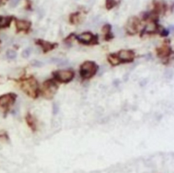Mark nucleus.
<instances>
[{
    "instance_id": "20e7f679",
    "label": "nucleus",
    "mask_w": 174,
    "mask_h": 173,
    "mask_svg": "<svg viewBox=\"0 0 174 173\" xmlns=\"http://www.w3.org/2000/svg\"><path fill=\"white\" fill-rule=\"evenodd\" d=\"M54 77L59 82L62 83H67L70 82L74 77L73 70H58L53 73Z\"/></svg>"
},
{
    "instance_id": "f3484780",
    "label": "nucleus",
    "mask_w": 174,
    "mask_h": 173,
    "mask_svg": "<svg viewBox=\"0 0 174 173\" xmlns=\"http://www.w3.org/2000/svg\"><path fill=\"white\" fill-rule=\"evenodd\" d=\"M115 0H106V2H105V6H106V8L108 9H112L113 7L115 5Z\"/></svg>"
},
{
    "instance_id": "0eeeda50",
    "label": "nucleus",
    "mask_w": 174,
    "mask_h": 173,
    "mask_svg": "<svg viewBox=\"0 0 174 173\" xmlns=\"http://www.w3.org/2000/svg\"><path fill=\"white\" fill-rule=\"evenodd\" d=\"M16 95L15 94H7L0 96V106L3 108H9L15 103Z\"/></svg>"
},
{
    "instance_id": "9b49d317",
    "label": "nucleus",
    "mask_w": 174,
    "mask_h": 173,
    "mask_svg": "<svg viewBox=\"0 0 174 173\" xmlns=\"http://www.w3.org/2000/svg\"><path fill=\"white\" fill-rule=\"evenodd\" d=\"M16 28L18 32H27L31 27V23L27 21H23V20H18L16 21Z\"/></svg>"
},
{
    "instance_id": "412c9836",
    "label": "nucleus",
    "mask_w": 174,
    "mask_h": 173,
    "mask_svg": "<svg viewBox=\"0 0 174 173\" xmlns=\"http://www.w3.org/2000/svg\"><path fill=\"white\" fill-rule=\"evenodd\" d=\"M169 34V32L167 31V30H163L162 33H161V35L164 36V37H166V36H167Z\"/></svg>"
},
{
    "instance_id": "4468645a",
    "label": "nucleus",
    "mask_w": 174,
    "mask_h": 173,
    "mask_svg": "<svg viewBox=\"0 0 174 173\" xmlns=\"http://www.w3.org/2000/svg\"><path fill=\"white\" fill-rule=\"evenodd\" d=\"M12 21V17L7 16V17H3L0 16V27H9V24Z\"/></svg>"
},
{
    "instance_id": "a211bd4d",
    "label": "nucleus",
    "mask_w": 174,
    "mask_h": 173,
    "mask_svg": "<svg viewBox=\"0 0 174 173\" xmlns=\"http://www.w3.org/2000/svg\"><path fill=\"white\" fill-rule=\"evenodd\" d=\"M6 55H7V57L9 59H15V57H16V53H15V51H14V50H8L7 53H6Z\"/></svg>"
},
{
    "instance_id": "5701e85b",
    "label": "nucleus",
    "mask_w": 174,
    "mask_h": 173,
    "mask_svg": "<svg viewBox=\"0 0 174 173\" xmlns=\"http://www.w3.org/2000/svg\"><path fill=\"white\" fill-rule=\"evenodd\" d=\"M6 2H7V0H0V6L3 5V4H4Z\"/></svg>"
},
{
    "instance_id": "dca6fc26",
    "label": "nucleus",
    "mask_w": 174,
    "mask_h": 173,
    "mask_svg": "<svg viewBox=\"0 0 174 173\" xmlns=\"http://www.w3.org/2000/svg\"><path fill=\"white\" fill-rule=\"evenodd\" d=\"M156 25L155 23H150L148 24V26L146 27V28L145 29V31L146 33H154L156 30Z\"/></svg>"
},
{
    "instance_id": "ddd939ff",
    "label": "nucleus",
    "mask_w": 174,
    "mask_h": 173,
    "mask_svg": "<svg viewBox=\"0 0 174 173\" xmlns=\"http://www.w3.org/2000/svg\"><path fill=\"white\" fill-rule=\"evenodd\" d=\"M110 29H111V27L110 25H108V24L105 25V26H104L103 33H105V40H110V39H111L113 38V36L110 33Z\"/></svg>"
},
{
    "instance_id": "423d86ee",
    "label": "nucleus",
    "mask_w": 174,
    "mask_h": 173,
    "mask_svg": "<svg viewBox=\"0 0 174 173\" xmlns=\"http://www.w3.org/2000/svg\"><path fill=\"white\" fill-rule=\"evenodd\" d=\"M117 58L120 60V63H130L134 59V52L133 50H121L116 53Z\"/></svg>"
},
{
    "instance_id": "aec40b11",
    "label": "nucleus",
    "mask_w": 174,
    "mask_h": 173,
    "mask_svg": "<svg viewBox=\"0 0 174 173\" xmlns=\"http://www.w3.org/2000/svg\"><path fill=\"white\" fill-rule=\"evenodd\" d=\"M18 3H19V0H11L10 6H12V7H15V6L17 5Z\"/></svg>"
},
{
    "instance_id": "9d476101",
    "label": "nucleus",
    "mask_w": 174,
    "mask_h": 173,
    "mask_svg": "<svg viewBox=\"0 0 174 173\" xmlns=\"http://www.w3.org/2000/svg\"><path fill=\"white\" fill-rule=\"evenodd\" d=\"M36 43L38 44L39 46H41V48H43L44 53H47L49 51L54 49L57 46V43H49V42L41 40V39L37 40Z\"/></svg>"
},
{
    "instance_id": "1a4fd4ad",
    "label": "nucleus",
    "mask_w": 174,
    "mask_h": 173,
    "mask_svg": "<svg viewBox=\"0 0 174 173\" xmlns=\"http://www.w3.org/2000/svg\"><path fill=\"white\" fill-rule=\"evenodd\" d=\"M171 48L166 42H165L159 48H157V55L159 56L160 58H166L171 54Z\"/></svg>"
},
{
    "instance_id": "4be33fe9",
    "label": "nucleus",
    "mask_w": 174,
    "mask_h": 173,
    "mask_svg": "<svg viewBox=\"0 0 174 173\" xmlns=\"http://www.w3.org/2000/svg\"><path fill=\"white\" fill-rule=\"evenodd\" d=\"M58 110H59V109H57L56 104H54V114H56L57 112H58Z\"/></svg>"
},
{
    "instance_id": "f257e3e1",
    "label": "nucleus",
    "mask_w": 174,
    "mask_h": 173,
    "mask_svg": "<svg viewBox=\"0 0 174 173\" xmlns=\"http://www.w3.org/2000/svg\"><path fill=\"white\" fill-rule=\"evenodd\" d=\"M21 89L24 93L32 98H37L38 95V83L34 77H29L21 82Z\"/></svg>"
},
{
    "instance_id": "f03ea898",
    "label": "nucleus",
    "mask_w": 174,
    "mask_h": 173,
    "mask_svg": "<svg viewBox=\"0 0 174 173\" xmlns=\"http://www.w3.org/2000/svg\"><path fill=\"white\" fill-rule=\"evenodd\" d=\"M99 66L93 61H86L80 67V76L83 79H89L95 76Z\"/></svg>"
},
{
    "instance_id": "6e6552de",
    "label": "nucleus",
    "mask_w": 174,
    "mask_h": 173,
    "mask_svg": "<svg viewBox=\"0 0 174 173\" xmlns=\"http://www.w3.org/2000/svg\"><path fill=\"white\" fill-rule=\"evenodd\" d=\"M139 25V19L137 17H131L127 21L126 29L130 35H134L138 32V27Z\"/></svg>"
},
{
    "instance_id": "f8f14e48",
    "label": "nucleus",
    "mask_w": 174,
    "mask_h": 173,
    "mask_svg": "<svg viewBox=\"0 0 174 173\" xmlns=\"http://www.w3.org/2000/svg\"><path fill=\"white\" fill-rule=\"evenodd\" d=\"M26 120H27V125L29 126V127L33 131H36L37 130V126H36V120L33 118V116L31 114H27V117H26Z\"/></svg>"
},
{
    "instance_id": "6ab92c4d",
    "label": "nucleus",
    "mask_w": 174,
    "mask_h": 173,
    "mask_svg": "<svg viewBox=\"0 0 174 173\" xmlns=\"http://www.w3.org/2000/svg\"><path fill=\"white\" fill-rule=\"evenodd\" d=\"M30 54H31V49H30V48L25 49L23 52H22V53H21V55H22L23 58H27V57H29Z\"/></svg>"
},
{
    "instance_id": "39448f33",
    "label": "nucleus",
    "mask_w": 174,
    "mask_h": 173,
    "mask_svg": "<svg viewBox=\"0 0 174 173\" xmlns=\"http://www.w3.org/2000/svg\"><path fill=\"white\" fill-rule=\"evenodd\" d=\"M77 41L83 44H96L98 43L97 36L93 35L91 33H83L77 37Z\"/></svg>"
},
{
    "instance_id": "2eb2a0df",
    "label": "nucleus",
    "mask_w": 174,
    "mask_h": 173,
    "mask_svg": "<svg viewBox=\"0 0 174 173\" xmlns=\"http://www.w3.org/2000/svg\"><path fill=\"white\" fill-rule=\"evenodd\" d=\"M108 60H109L110 63L112 65H117L119 64H121L120 60H119V59L117 58V56H116L115 53V54H110L108 56Z\"/></svg>"
},
{
    "instance_id": "7ed1b4c3",
    "label": "nucleus",
    "mask_w": 174,
    "mask_h": 173,
    "mask_svg": "<svg viewBox=\"0 0 174 173\" xmlns=\"http://www.w3.org/2000/svg\"><path fill=\"white\" fill-rule=\"evenodd\" d=\"M57 89L58 86L52 80H48L43 85V96L47 99H50L56 94Z\"/></svg>"
}]
</instances>
